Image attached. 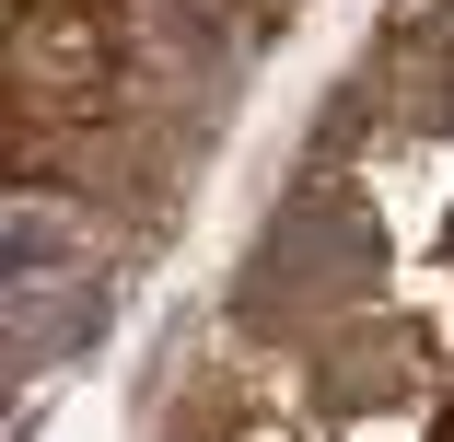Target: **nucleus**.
<instances>
[{"instance_id": "nucleus-1", "label": "nucleus", "mask_w": 454, "mask_h": 442, "mask_svg": "<svg viewBox=\"0 0 454 442\" xmlns=\"http://www.w3.org/2000/svg\"><path fill=\"white\" fill-rule=\"evenodd\" d=\"M361 280H385V233H373V210H361L349 187H303L280 221H268V244H256V291H245V314H292L303 291H315V303H349Z\"/></svg>"}, {"instance_id": "nucleus-2", "label": "nucleus", "mask_w": 454, "mask_h": 442, "mask_svg": "<svg viewBox=\"0 0 454 442\" xmlns=\"http://www.w3.org/2000/svg\"><path fill=\"white\" fill-rule=\"evenodd\" d=\"M94 326H106L94 280H12V337H0V349H12V373H59Z\"/></svg>"}, {"instance_id": "nucleus-3", "label": "nucleus", "mask_w": 454, "mask_h": 442, "mask_svg": "<svg viewBox=\"0 0 454 442\" xmlns=\"http://www.w3.org/2000/svg\"><path fill=\"white\" fill-rule=\"evenodd\" d=\"M396 117L408 128H454V0L396 35Z\"/></svg>"}, {"instance_id": "nucleus-4", "label": "nucleus", "mask_w": 454, "mask_h": 442, "mask_svg": "<svg viewBox=\"0 0 454 442\" xmlns=\"http://www.w3.org/2000/svg\"><path fill=\"white\" fill-rule=\"evenodd\" d=\"M24 81L59 94V105H94V94H106V35H94V12H47V24L24 35Z\"/></svg>"}, {"instance_id": "nucleus-5", "label": "nucleus", "mask_w": 454, "mask_h": 442, "mask_svg": "<svg viewBox=\"0 0 454 442\" xmlns=\"http://www.w3.org/2000/svg\"><path fill=\"white\" fill-rule=\"evenodd\" d=\"M47 256H59V221H47V210L24 198V210H12V280H35Z\"/></svg>"}, {"instance_id": "nucleus-6", "label": "nucleus", "mask_w": 454, "mask_h": 442, "mask_svg": "<svg viewBox=\"0 0 454 442\" xmlns=\"http://www.w3.org/2000/svg\"><path fill=\"white\" fill-rule=\"evenodd\" d=\"M431 442H454V407H442V430H431Z\"/></svg>"}, {"instance_id": "nucleus-7", "label": "nucleus", "mask_w": 454, "mask_h": 442, "mask_svg": "<svg viewBox=\"0 0 454 442\" xmlns=\"http://www.w3.org/2000/svg\"><path fill=\"white\" fill-rule=\"evenodd\" d=\"M442 256H454V221H442Z\"/></svg>"}]
</instances>
